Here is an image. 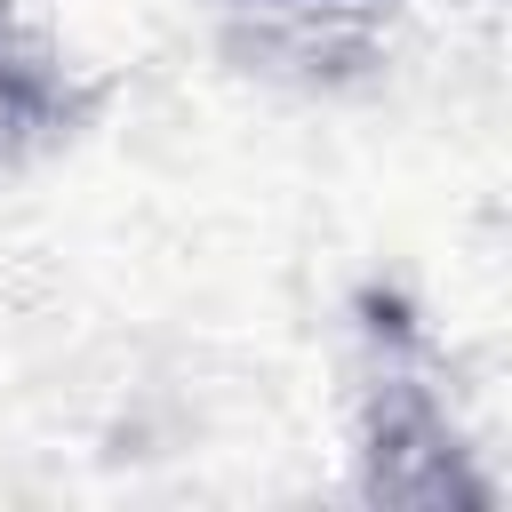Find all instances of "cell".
<instances>
[{
	"instance_id": "6da1fadb",
	"label": "cell",
	"mask_w": 512,
	"mask_h": 512,
	"mask_svg": "<svg viewBox=\"0 0 512 512\" xmlns=\"http://www.w3.org/2000/svg\"><path fill=\"white\" fill-rule=\"evenodd\" d=\"M72 120V80L48 48L0 32V152H24Z\"/></svg>"
}]
</instances>
